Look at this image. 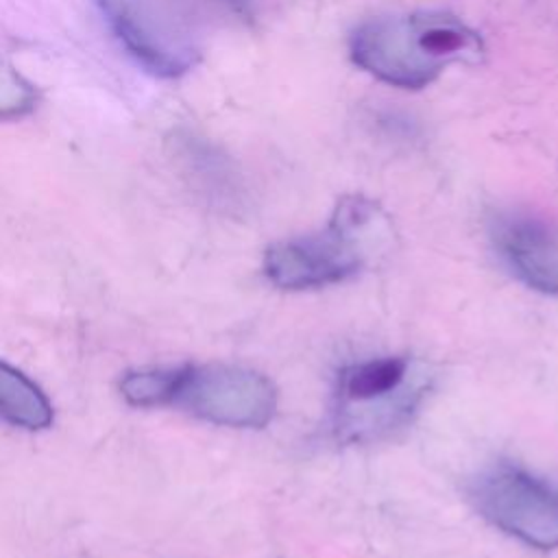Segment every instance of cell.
I'll use <instances>...</instances> for the list:
<instances>
[{
	"instance_id": "6da1fadb",
	"label": "cell",
	"mask_w": 558,
	"mask_h": 558,
	"mask_svg": "<svg viewBox=\"0 0 558 558\" xmlns=\"http://www.w3.org/2000/svg\"><path fill=\"white\" fill-rule=\"evenodd\" d=\"M349 54L386 85L423 89L449 63L482 59L484 41L449 11H414L364 20L349 35Z\"/></svg>"
},
{
	"instance_id": "7a4b0ae2",
	"label": "cell",
	"mask_w": 558,
	"mask_h": 558,
	"mask_svg": "<svg viewBox=\"0 0 558 558\" xmlns=\"http://www.w3.org/2000/svg\"><path fill=\"white\" fill-rule=\"evenodd\" d=\"M373 201L353 194L338 201L323 231L294 235L270 244L264 253V275L281 290H314L342 283L366 264L364 231L377 218Z\"/></svg>"
},
{
	"instance_id": "3957f363",
	"label": "cell",
	"mask_w": 558,
	"mask_h": 558,
	"mask_svg": "<svg viewBox=\"0 0 558 558\" xmlns=\"http://www.w3.org/2000/svg\"><path fill=\"white\" fill-rule=\"evenodd\" d=\"M277 405V388L259 371L225 362L170 366L166 408H179L205 423L262 429L275 418Z\"/></svg>"
},
{
	"instance_id": "277c9868",
	"label": "cell",
	"mask_w": 558,
	"mask_h": 558,
	"mask_svg": "<svg viewBox=\"0 0 558 558\" xmlns=\"http://www.w3.org/2000/svg\"><path fill=\"white\" fill-rule=\"evenodd\" d=\"M466 495L499 532L543 551L558 549V480L514 462H495L469 482Z\"/></svg>"
},
{
	"instance_id": "5b68a950",
	"label": "cell",
	"mask_w": 558,
	"mask_h": 558,
	"mask_svg": "<svg viewBox=\"0 0 558 558\" xmlns=\"http://www.w3.org/2000/svg\"><path fill=\"white\" fill-rule=\"evenodd\" d=\"M105 20L124 50L150 74L177 78L190 72L201 50L179 22L144 0H98Z\"/></svg>"
},
{
	"instance_id": "8992f818",
	"label": "cell",
	"mask_w": 558,
	"mask_h": 558,
	"mask_svg": "<svg viewBox=\"0 0 558 558\" xmlns=\"http://www.w3.org/2000/svg\"><path fill=\"white\" fill-rule=\"evenodd\" d=\"M488 240L525 288L558 296V225L525 207H501L488 216Z\"/></svg>"
},
{
	"instance_id": "52a82bcc",
	"label": "cell",
	"mask_w": 558,
	"mask_h": 558,
	"mask_svg": "<svg viewBox=\"0 0 558 558\" xmlns=\"http://www.w3.org/2000/svg\"><path fill=\"white\" fill-rule=\"evenodd\" d=\"M410 377V360L401 355L371 357L364 362L349 364L338 375L336 399L338 410L364 408L379 412V425L388 427L397 421L408 418V414L416 408L418 397L408 395L395 399L405 388V379Z\"/></svg>"
},
{
	"instance_id": "ba28073f",
	"label": "cell",
	"mask_w": 558,
	"mask_h": 558,
	"mask_svg": "<svg viewBox=\"0 0 558 558\" xmlns=\"http://www.w3.org/2000/svg\"><path fill=\"white\" fill-rule=\"evenodd\" d=\"M174 153L192 183L216 203L231 205L240 196V179L231 159L205 137L177 135Z\"/></svg>"
},
{
	"instance_id": "9c48e42d",
	"label": "cell",
	"mask_w": 558,
	"mask_h": 558,
	"mask_svg": "<svg viewBox=\"0 0 558 558\" xmlns=\"http://www.w3.org/2000/svg\"><path fill=\"white\" fill-rule=\"evenodd\" d=\"M0 421L39 432L48 429L54 421V410L48 395L22 371L0 360Z\"/></svg>"
}]
</instances>
